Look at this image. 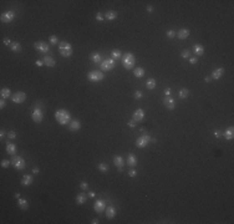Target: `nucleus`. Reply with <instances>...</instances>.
<instances>
[{"label": "nucleus", "mask_w": 234, "mask_h": 224, "mask_svg": "<svg viewBox=\"0 0 234 224\" xmlns=\"http://www.w3.org/2000/svg\"><path fill=\"white\" fill-rule=\"evenodd\" d=\"M55 120L57 121L59 125L66 126V125H69L71 122V120H72V118H71V113L67 110H65V108H60V110H57L55 112Z\"/></svg>", "instance_id": "obj_1"}, {"label": "nucleus", "mask_w": 234, "mask_h": 224, "mask_svg": "<svg viewBox=\"0 0 234 224\" xmlns=\"http://www.w3.org/2000/svg\"><path fill=\"white\" fill-rule=\"evenodd\" d=\"M136 65V56L132 52H126L122 56V66L126 70H132L135 69Z\"/></svg>", "instance_id": "obj_2"}, {"label": "nucleus", "mask_w": 234, "mask_h": 224, "mask_svg": "<svg viewBox=\"0 0 234 224\" xmlns=\"http://www.w3.org/2000/svg\"><path fill=\"white\" fill-rule=\"evenodd\" d=\"M59 52H60V55H61L62 57L72 56V52H74L72 45H71L70 42H67V41H61L59 44Z\"/></svg>", "instance_id": "obj_3"}, {"label": "nucleus", "mask_w": 234, "mask_h": 224, "mask_svg": "<svg viewBox=\"0 0 234 224\" xmlns=\"http://www.w3.org/2000/svg\"><path fill=\"white\" fill-rule=\"evenodd\" d=\"M10 161H11V166H13L16 171H24V169L26 168V162L21 156L15 154V156L11 157Z\"/></svg>", "instance_id": "obj_4"}, {"label": "nucleus", "mask_w": 234, "mask_h": 224, "mask_svg": "<svg viewBox=\"0 0 234 224\" xmlns=\"http://www.w3.org/2000/svg\"><path fill=\"white\" fill-rule=\"evenodd\" d=\"M31 118H33L34 122H36V123L43 122V120H44V112H43V107H41L40 104H38L36 106H35L34 111L31 113Z\"/></svg>", "instance_id": "obj_5"}, {"label": "nucleus", "mask_w": 234, "mask_h": 224, "mask_svg": "<svg viewBox=\"0 0 234 224\" xmlns=\"http://www.w3.org/2000/svg\"><path fill=\"white\" fill-rule=\"evenodd\" d=\"M116 66V60H113L112 57H109V59H105L102 60V62L100 64V67H101V71H112L113 69H115Z\"/></svg>", "instance_id": "obj_6"}, {"label": "nucleus", "mask_w": 234, "mask_h": 224, "mask_svg": "<svg viewBox=\"0 0 234 224\" xmlns=\"http://www.w3.org/2000/svg\"><path fill=\"white\" fill-rule=\"evenodd\" d=\"M104 78H105V74L99 70H93L87 74V80L91 82H100V81H102Z\"/></svg>", "instance_id": "obj_7"}, {"label": "nucleus", "mask_w": 234, "mask_h": 224, "mask_svg": "<svg viewBox=\"0 0 234 224\" xmlns=\"http://www.w3.org/2000/svg\"><path fill=\"white\" fill-rule=\"evenodd\" d=\"M34 49L36 50L39 54H47L50 52V45L45 41H35L34 42Z\"/></svg>", "instance_id": "obj_8"}, {"label": "nucleus", "mask_w": 234, "mask_h": 224, "mask_svg": "<svg viewBox=\"0 0 234 224\" xmlns=\"http://www.w3.org/2000/svg\"><path fill=\"white\" fill-rule=\"evenodd\" d=\"M151 136H148V135H142V136H140L136 140V147H138V148H145V147H147V144L151 142Z\"/></svg>", "instance_id": "obj_9"}, {"label": "nucleus", "mask_w": 234, "mask_h": 224, "mask_svg": "<svg viewBox=\"0 0 234 224\" xmlns=\"http://www.w3.org/2000/svg\"><path fill=\"white\" fill-rule=\"evenodd\" d=\"M14 19H15V13L13 10L4 11V13L1 14V16H0V20H1V22H4V24H10Z\"/></svg>", "instance_id": "obj_10"}, {"label": "nucleus", "mask_w": 234, "mask_h": 224, "mask_svg": "<svg viewBox=\"0 0 234 224\" xmlns=\"http://www.w3.org/2000/svg\"><path fill=\"white\" fill-rule=\"evenodd\" d=\"M25 100H26V94L22 91H17L11 96V101L14 104H22V102H25Z\"/></svg>", "instance_id": "obj_11"}, {"label": "nucleus", "mask_w": 234, "mask_h": 224, "mask_svg": "<svg viewBox=\"0 0 234 224\" xmlns=\"http://www.w3.org/2000/svg\"><path fill=\"white\" fill-rule=\"evenodd\" d=\"M163 106L167 108V110H175L176 108V100L171 97V96H166L163 99Z\"/></svg>", "instance_id": "obj_12"}, {"label": "nucleus", "mask_w": 234, "mask_h": 224, "mask_svg": "<svg viewBox=\"0 0 234 224\" xmlns=\"http://www.w3.org/2000/svg\"><path fill=\"white\" fill-rule=\"evenodd\" d=\"M106 207H107V204L104 199H97V201L93 203V209H95V212H97V213H102V212H105Z\"/></svg>", "instance_id": "obj_13"}, {"label": "nucleus", "mask_w": 234, "mask_h": 224, "mask_svg": "<svg viewBox=\"0 0 234 224\" xmlns=\"http://www.w3.org/2000/svg\"><path fill=\"white\" fill-rule=\"evenodd\" d=\"M113 165L117 167V169H118L120 172H122L123 171V167L126 165V161H125V158H123L122 156H115V157H113Z\"/></svg>", "instance_id": "obj_14"}, {"label": "nucleus", "mask_w": 234, "mask_h": 224, "mask_svg": "<svg viewBox=\"0 0 234 224\" xmlns=\"http://www.w3.org/2000/svg\"><path fill=\"white\" fill-rule=\"evenodd\" d=\"M132 120L136 121V122H141V121L145 120V111L142 108H137V110L132 115Z\"/></svg>", "instance_id": "obj_15"}, {"label": "nucleus", "mask_w": 234, "mask_h": 224, "mask_svg": "<svg viewBox=\"0 0 234 224\" xmlns=\"http://www.w3.org/2000/svg\"><path fill=\"white\" fill-rule=\"evenodd\" d=\"M67 127H69V130L71 131V132H77L80 128H81V121L80 120H71V122L67 125Z\"/></svg>", "instance_id": "obj_16"}, {"label": "nucleus", "mask_w": 234, "mask_h": 224, "mask_svg": "<svg viewBox=\"0 0 234 224\" xmlns=\"http://www.w3.org/2000/svg\"><path fill=\"white\" fill-rule=\"evenodd\" d=\"M222 136H223L227 141H233L234 140V127L233 126L228 127L224 132H222Z\"/></svg>", "instance_id": "obj_17"}, {"label": "nucleus", "mask_w": 234, "mask_h": 224, "mask_svg": "<svg viewBox=\"0 0 234 224\" xmlns=\"http://www.w3.org/2000/svg\"><path fill=\"white\" fill-rule=\"evenodd\" d=\"M126 163H127V166L133 168L137 166V163H138V159H137V156L133 154V153H130L127 156V159H126Z\"/></svg>", "instance_id": "obj_18"}, {"label": "nucleus", "mask_w": 234, "mask_h": 224, "mask_svg": "<svg viewBox=\"0 0 234 224\" xmlns=\"http://www.w3.org/2000/svg\"><path fill=\"white\" fill-rule=\"evenodd\" d=\"M106 218L107 219H113V218L116 217V214H117V210H116V208L113 207V205H107L106 207Z\"/></svg>", "instance_id": "obj_19"}, {"label": "nucleus", "mask_w": 234, "mask_h": 224, "mask_svg": "<svg viewBox=\"0 0 234 224\" xmlns=\"http://www.w3.org/2000/svg\"><path fill=\"white\" fill-rule=\"evenodd\" d=\"M224 72H225V69L224 67H217V69H214L213 71H212V78L213 80H219V78L224 75Z\"/></svg>", "instance_id": "obj_20"}, {"label": "nucleus", "mask_w": 234, "mask_h": 224, "mask_svg": "<svg viewBox=\"0 0 234 224\" xmlns=\"http://www.w3.org/2000/svg\"><path fill=\"white\" fill-rule=\"evenodd\" d=\"M189 34H191V31H189V29H185V28H183V29H179L178 31H177V38L179 39V40H185L189 36Z\"/></svg>", "instance_id": "obj_21"}, {"label": "nucleus", "mask_w": 234, "mask_h": 224, "mask_svg": "<svg viewBox=\"0 0 234 224\" xmlns=\"http://www.w3.org/2000/svg\"><path fill=\"white\" fill-rule=\"evenodd\" d=\"M75 201H76V203L79 204V205L85 204V203L87 202V193H85V192H81V193H79V194L76 196Z\"/></svg>", "instance_id": "obj_22"}, {"label": "nucleus", "mask_w": 234, "mask_h": 224, "mask_svg": "<svg viewBox=\"0 0 234 224\" xmlns=\"http://www.w3.org/2000/svg\"><path fill=\"white\" fill-rule=\"evenodd\" d=\"M43 61H44V65L47 66V67H55V66H56V61H55V59H54L52 56H47V55L44 56Z\"/></svg>", "instance_id": "obj_23"}, {"label": "nucleus", "mask_w": 234, "mask_h": 224, "mask_svg": "<svg viewBox=\"0 0 234 224\" xmlns=\"http://www.w3.org/2000/svg\"><path fill=\"white\" fill-rule=\"evenodd\" d=\"M118 17V13L115 10H107L105 13V19L109 20V21H112V20H116Z\"/></svg>", "instance_id": "obj_24"}, {"label": "nucleus", "mask_w": 234, "mask_h": 224, "mask_svg": "<svg viewBox=\"0 0 234 224\" xmlns=\"http://www.w3.org/2000/svg\"><path fill=\"white\" fill-rule=\"evenodd\" d=\"M34 182V177L31 174H25L24 177L21 178V184L24 187H28V186H31Z\"/></svg>", "instance_id": "obj_25"}, {"label": "nucleus", "mask_w": 234, "mask_h": 224, "mask_svg": "<svg viewBox=\"0 0 234 224\" xmlns=\"http://www.w3.org/2000/svg\"><path fill=\"white\" fill-rule=\"evenodd\" d=\"M17 207H19L21 210H28L29 209V202L26 201L25 198H19L17 199Z\"/></svg>", "instance_id": "obj_26"}, {"label": "nucleus", "mask_w": 234, "mask_h": 224, "mask_svg": "<svg viewBox=\"0 0 234 224\" xmlns=\"http://www.w3.org/2000/svg\"><path fill=\"white\" fill-rule=\"evenodd\" d=\"M204 46L203 45H199V44H196L194 46H193V52H194V55L198 57V56H202L203 54H204Z\"/></svg>", "instance_id": "obj_27"}, {"label": "nucleus", "mask_w": 234, "mask_h": 224, "mask_svg": "<svg viewBox=\"0 0 234 224\" xmlns=\"http://www.w3.org/2000/svg\"><path fill=\"white\" fill-rule=\"evenodd\" d=\"M90 60H91L93 64H101L102 62V57H101V55L97 52H92L91 55H90Z\"/></svg>", "instance_id": "obj_28"}, {"label": "nucleus", "mask_w": 234, "mask_h": 224, "mask_svg": "<svg viewBox=\"0 0 234 224\" xmlns=\"http://www.w3.org/2000/svg\"><path fill=\"white\" fill-rule=\"evenodd\" d=\"M0 96H1V99H4V100H8L9 97H11V91H10V88H8V87H3L1 88V91H0Z\"/></svg>", "instance_id": "obj_29"}, {"label": "nucleus", "mask_w": 234, "mask_h": 224, "mask_svg": "<svg viewBox=\"0 0 234 224\" xmlns=\"http://www.w3.org/2000/svg\"><path fill=\"white\" fill-rule=\"evenodd\" d=\"M10 50L13 51V52H21V50H22V47H21V45H20V42H17V41H13V44L10 45Z\"/></svg>", "instance_id": "obj_30"}, {"label": "nucleus", "mask_w": 234, "mask_h": 224, "mask_svg": "<svg viewBox=\"0 0 234 224\" xmlns=\"http://www.w3.org/2000/svg\"><path fill=\"white\" fill-rule=\"evenodd\" d=\"M16 151H17L16 144H14V143H8V144H7V152H8L9 154H11V156H15Z\"/></svg>", "instance_id": "obj_31"}, {"label": "nucleus", "mask_w": 234, "mask_h": 224, "mask_svg": "<svg viewBox=\"0 0 234 224\" xmlns=\"http://www.w3.org/2000/svg\"><path fill=\"white\" fill-rule=\"evenodd\" d=\"M133 75L137 78L143 77V76H145V69H143V67H136V69H133Z\"/></svg>", "instance_id": "obj_32"}, {"label": "nucleus", "mask_w": 234, "mask_h": 224, "mask_svg": "<svg viewBox=\"0 0 234 224\" xmlns=\"http://www.w3.org/2000/svg\"><path fill=\"white\" fill-rule=\"evenodd\" d=\"M97 169H99L101 173H107V172H109V169H110V167H109L107 163L101 162V163H99V165H97Z\"/></svg>", "instance_id": "obj_33"}, {"label": "nucleus", "mask_w": 234, "mask_h": 224, "mask_svg": "<svg viewBox=\"0 0 234 224\" xmlns=\"http://www.w3.org/2000/svg\"><path fill=\"white\" fill-rule=\"evenodd\" d=\"M156 85H157V82H156V80L154 78H147V81H146V87L148 88V90H154L156 88Z\"/></svg>", "instance_id": "obj_34"}, {"label": "nucleus", "mask_w": 234, "mask_h": 224, "mask_svg": "<svg viewBox=\"0 0 234 224\" xmlns=\"http://www.w3.org/2000/svg\"><path fill=\"white\" fill-rule=\"evenodd\" d=\"M178 96H179V99H182V100L187 99L188 96H189V90L185 88V87L181 88V90H179V92H178Z\"/></svg>", "instance_id": "obj_35"}, {"label": "nucleus", "mask_w": 234, "mask_h": 224, "mask_svg": "<svg viewBox=\"0 0 234 224\" xmlns=\"http://www.w3.org/2000/svg\"><path fill=\"white\" fill-rule=\"evenodd\" d=\"M111 57H112L113 60H118V59H121V57H122V52H121V50H118V49H113V50L111 51Z\"/></svg>", "instance_id": "obj_36"}, {"label": "nucleus", "mask_w": 234, "mask_h": 224, "mask_svg": "<svg viewBox=\"0 0 234 224\" xmlns=\"http://www.w3.org/2000/svg\"><path fill=\"white\" fill-rule=\"evenodd\" d=\"M49 42H50L51 45H57V44H60V42H59V38H57L56 35H51L50 38H49Z\"/></svg>", "instance_id": "obj_37"}, {"label": "nucleus", "mask_w": 234, "mask_h": 224, "mask_svg": "<svg viewBox=\"0 0 234 224\" xmlns=\"http://www.w3.org/2000/svg\"><path fill=\"white\" fill-rule=\"evenodd\" d=\"M181 56L182 59H189L191 57V51L188 49H184L182 52H181Z\"/></svg>", "instance_id": "obj_38"}, {"label": "nucleus", "mask_w": 234, "mask_h": 224, "mask_svg": "<svg viewBox=\"0 0 234 224\" xmlns=\"http://www.w3.org/2000/svg\"><path fill=\"white\" fill-rule=\"evenodd\" d=\"M176 36H177V31H175V30H168V31H167V38L175 39Z\"/></svg>", "instance_id": "obj_39"}, {"label": "nucleus", "mask_w": 234, "mask_h": 224, "mask_svg": "<svg viewBox=\"0 0 234 224\" xmlns=\"http://www.w3.org/2000/svg\"><path fill=\"white\" fill-rule=\"evenodd\" d=\"M16 137H17V135H16L15 131H9L8 132V138H9V140H15Z\"/></svg>", "instance_id": "obj_40"}, {"label": "nucleus", "mask_w": 234, "mask_h": 224, "mask_svg": "<svg viewBox=\"0 0 234 224\" xmlns=\"http://www.w3.org/2000/svg\"><path fill=\"white\" fill-rule=\"evenodd\" d=\"M133 97H135L136 100H141V99L143 97V95H142L141 91H138V90H137V91H135V94H133Z\"/></svg>", "instance_id": "obj_41"}, {"label": "nucleus", "mask_w": 234, "mask_h": 224, "mask_svg": "<svg viewBox=\"0 0 234 224\" xmlns=\"http://www.w3.org/2000/svg\"><path fill=\"white\" fill-rule=\"evenodd\" d=\"M80 188H81L82 191H87V189H88V183L85 182V181H82V182L80 183Z\"/></svg>", "instance_id": "obj_42"}, {"label": "nucleus", "mask_w": 234, "mask_h": 224, "mask_svg": "<svg viewBox=\"0 0 234 224\" xmlns=\"http://www.w3.org/2000/svg\"><path fill=\"white\" fill-rule=\"evenodd\" d=\"M10 165H11V161H8V159H3L1 161V167L3 168H8Z\"/></svg>", "instance_id": "obj_43"}, {"label": "nucleus", "mask_w": 234, "mask_h": 224, "mask_svg": "<svg viewBox=\"0 0 234 224\" xmlns=\"http://www.w3.org/2000/svg\"><path fill=\"white\" fill-rule=\"evenodd\" d=\"M128 175H130L131 178L136 177V175H137V171H136V169H133V168H131L130 171H128Z\"/></svg>", "instance_id": "obj_44"}, {"label": "nucleus", "mask_w": 234, "mask_h": 224, "mask_svg": "<svg viewBox=\"0 0 234 224\" xmlns=\"http://www.w3.org/2000/svg\"><path fill=\"white\" fill-rule=\"evenodd\" d=\"M96 20H97V21H104L105 20V16L102 15V14H101V13H97V14H96Z\"/></svg>", "instance_id": "obj_45"}, {"label": "nucleus", "mask_w": 234, "mask_h": 224, "mask_svg": "<svg viewBox=\"0 0 234 224\" xmlns=\"http://www.w3.org/2000/svg\"><path fill=\"white\" fill-rule=\"evenodd\" d=\"M197 62H198V57H197V56L189 57V64H191V65H196Z\"/></svg>", "instance_id": "obj_46"}, {"label": "nucleus", "mask_w": 234, "mask_h": 224, "mask_svg": "<svg viewBox=\"0 0 234 224\" xmlns=\"http://www.w3.org/2000/svg\"><path fill=\"white\" fill-rule=\"evenodd\" d=\"M127 125H128V127H131V128H135V127L137 126V122H136V121H133V120H131V121H128V122H127Z\"/></svg>", "instance_id": "obj_47"}, {"label": "nucleus", "mask_w": 234, "mask_h": 224, "mask_svg": "<svg viewBox=\"0 0 234 224\" xmlns=\"http://www.w3.org/2000/svg\"><path fill=\"white\" fill-rule=\"evenodd\" d=\"M3 42H4V45H7V46H9V47H10L11 44H13V41H11L9 38H5V39L3 40Z\"/></svg>", "instance_id": "obj_48"}, {"label": "nucleus", "mask_w": 234, "mask_h": 224, "mask_svg": "<svg viewBox=\"0 0 234 224\" xmlns=\"http://www.w3.org/2000/svg\"><path fill=\"white\" fill-rule=\"evenodd\" d=\"M5 106H7V101H5L4 99H1V100H0V108H1V110H4Z\"/></svg>", "instance_id": "obj_49"}, {"label": "nucleus", "mask_w": 234, "mask_h": 224, "mask_svg": "<svg viewBox=\"0 0 234 224\" xmlns=\"http://www.w3.org/2000/svg\"><path fill=\"white\" fill-rule=\"evenodd\" d=\"M214 137H215V138H219V137H222V131H219V130H215V131H214Z\"/></svg>", "instance_id": "obj_50"}, {"label": "nucleus", "mask_w": 234, "mask_h": 224, "mask_svg": "<svg viewBox=\"0 0 234 224\" xmlns=\"http://www.w3.org/2000/svg\"><path fill=\"white\" fill-rule=\"evenodd\" d=\"M5 135H8V133H7V132H5L4 130H1V131H0V140H1V141L4 140V137H5Z\"/></svg>", "instance_id": "obj_51"}, {"label": "nucleus", "mask_w": 234, "mask_h": 224, "mask_svg": "<svg viewBox=\"0 0 234 224\" xmlns=\"http://www.w3.org/2000/svg\"><path fill=\"white\" fill-rule=\"evenodd\" d=\"M35 64H36V66H43L44 65V61H43V60H36Z\"/></svg>", "instance_id": "obj_52"}, {"label": "nucleus", "mask_w": 234, "mask_h": 224, "mask_svg": "<svg viewBox=\"0 0 234 224\" xmlns=\"http://www.w3.org/2000/svg\"><path fill=\"white\" fill-rule=\"evenodd\" d=\"M164 95L166 96H170L171 95V88L168 87V88H164Z\"/></svg>", "instance_id": "obj_53"}, {"label": "nucleus", "mask_w": 234, "mask_h": 224, "mask_svg": "<svg viewBox=\"0 0 234 224\" xmlns=\"http://www.w3.org/2000/svg\"><path fill=\"white\" fill-rule=\"evenodd\" d=\"M39 172H40V169H39L38 167H34V168H33V173H34V174H38Z\"/></svg>", "instance_id": "obj_54"}, {"label": "nucleus", "mask_w": 234, "mask_h": 224, "mask_svg": "<svg viewBox=\"0 0 234 224\" xmlns=\"http://www.w3.org/2000/svg\"><path fill=\"white\" fill-rule=\"evenodd\" d=\"M146 10H147V11H148V13H152V11H153V8H152V7H151V5H148V7H147V8H146Z\"/></svg>", "instance_id": "obj_55"}, {"label": "nucleus", "mask_w": 234, "mask_h": 224, "mask_svg": "<svg viewBox=\"0 0 234 224\" xmlns=\"http://www.w3.org/2000/svg\"><path fill=\"white\" fill-rule=\"evenodd\" d=\"M211 80H212L211 76H206V77H204V81H206V82H211Z\"/></svg>", "instance_id": "obj_56"}, {"label": "nucleus", "mask_w": 234, "mask_h": 224, "mask_svg": "<svg viewBox=\"0 0 234 224\" xmlns=\"http://www.w3.org/2000/svg\"><path fill=\"white\" fill-rule=\"evenodd\" d=\"M96 196V193L95 192H88V197H91V198H93Z\"/></svg>", "instance_id": "obj_57"}, {"label": "nucleus", "mask_w": 234, "mask_h": 224, "mask_svg": "<svg viewBox=\"0 0 234 224\" xmlns=\"http://www.w3.org/2000/svg\"><path fill=\"white\" fill-rule=\"evenodd\" d=\"M92 224H99L100 223V220L99 219H96V218H95V219H92V222H91Z\"/></svg>", "instance_id": "obj_58"}, {"label": "nucleus", "mask_w": 234, "mask_h": 224, "mask_svg": "<svg viewBox=\"0 0 234 224\" xmlns=\"http://www.w3.org/2000/svg\"><path fill=\"white\" fill-rule=\"evenodd\" d=\"M151 142L152 143H157V138H151Z\"/></svg>", "instance_id": "obj_59"}, {"label": "nucleus", "mask_w": 234, "mask_h": 224, "mask_svg": "<svg viewBox=\"0 0 234 224\" xmlns=\"http://www.w3.org/2000/svg\"><path fill=\"white\" fill-rule=\"evenodd\" d=\"M15 198H16V199L20 198V194H19V193H15Z\"/></svg>", "instance_id": "obj_60"}]
</instances>
